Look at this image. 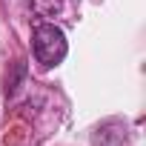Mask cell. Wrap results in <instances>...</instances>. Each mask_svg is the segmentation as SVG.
I'll list each match as a JSON object with an SVG mask.
<instances>
[{"label":"cell","instance_id":"cell-1","mask_svg":"<svg viewBox=\"0 0 146 146\" xmlns=\"http://www.w3.org/2000/svg\"><path fill=\"white\" fill-rule=\"evenodd\" d=\"M32 49H35V60L40 66L52 69V66L63 63L69 43H66L63 29H57L54 23H37L35 32H32Z\"/></svg>","mask_w":146,"mask_h":146},{"label":"cell","instance_id":"cell-2","mask_svg":"<svg viewBox=\"0 0 146 146\" xmlns=\"http://www.w3.org/2000/svg\"><path fill=\"white\" fill-rule=\"evenodd\" d=\"M129 132L123 120H106L92 132V146H126Z\"/></svg>","mask_w":146,"mask_h":146}]
</instances>
